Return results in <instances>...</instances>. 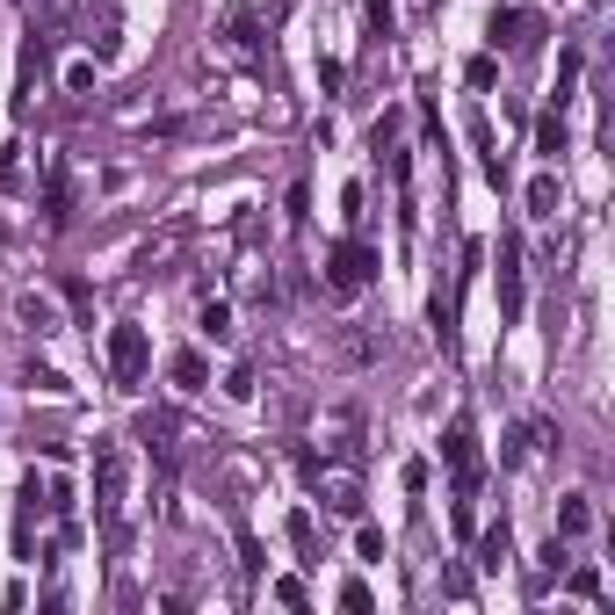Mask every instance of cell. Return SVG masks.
<instances>
[{
	"label": "cell",
	"instance_id": "6da1fadb",
	"mask_svg": "<svg viewBox=\"0 0 615 615\" xmlns=\"http://www.w3.org/2000/svg\"><path fill=\"white\" fill-rule=\"evenodd\" d=\"M95 478H102V536L123 543V492H131L123 478H131V471H123V449H116V442L95 449Z\"/></svg>",
	"mask_w": 615,
	"mask_h": 615
},
{
	"label": "cell",
	"instance_id": "7a4b0ae2",
	"mask_svg": "<svg viewBox=\"0 0 615 615\" xmlns=\"http://www.w3.org/2000/svg\"><path fill=\"white\" fill-rule=\"evenodd\" d=\"M145 362H152L145 326H109V377H116V391H138L145 384Z\"/></svg>",
	"mask_w": 615,
	"mask_h": 615
},
{
	"label": "cell",
	"instance_id": "3957f363",
	"mask_svg": "<svg viewBox=\"0 0 615 615\" xmlns=\"http://www.w3.org/2000/svg\"><path fill=\"white\" fill-rule=\"evenodd\" d=\"M326 283L341 290V297L369 290V283H377V254H369L362 239H341V246H333V254H326Z\"/></svg>",
	"mask_w": 615,
	"mask_h": 615
},
{
	"label": "cell",
	"instance_id": "277c9868",
	"mask_svg": "<svg viewBox=\"0 0 615 615\" xmlns=\"http://www.w3.org/2000/svg\"><path fill=\"white\" fill-rule=\"evenodd\" d=\"M442 456H449V478L456 492H478V435H471V420H449V435H442Z\"/></svg>",
	"mask_w": 615,
	"mask_h": 615
},
{
	"label": "cell",
	"instance_id": "5b68a950",
	"mask_svg": "<svg viewBox=\"0 0 615 615\" xmlns=\"http://www.w3.org/2000/svg\"><path fill=\"white\" fill-rule=\"evenodd\" d=\"M181 427H174V413H145L138 420V442H145V456H152V464H160V471H174V456H181Z\"/></svg>",
	"mask_w": 615,
	"mask_h": 615
},
{
	"label": "cell",
	"instance_id": "8992f818",
	"mask_svg": "<svg viewBox=\"0 0 615 615\" xmlns=\"http://www.w3.org/2000/svg\"><path fill=\"white\" fill-rule=\"evenodd\" d=\"M312 471H319V464H312ZM319 500H326V514H362V485H355V471H348V464L319 471Z\"/></svg>",
	"mask_w": 615,
	"mask_h": 615
},
{
	"label": "cell",
	"instance_id": "52a82bcc",
	"mask_svg": "<svg viewBox=\"0 0 615 615\" xmlns=\"http://www.w3.org/2000/svg\"><path fill=\"white\" fill-rule=\"evenodd\" d=\"M500 312L521 319V246L514 239H500Z\"/></svg>",
	"mask_w": 615,
	"mask_h": 615
},
{
	"label": "cell",
	"instance_id": "ba28073f",
	"mask_svg": "<svg viewBox=\"0 0 615 615\" xmlns=\"http://www.w3.org/2000/svg\"><path fill=\"white\" fill-rule=\"evenodd\" d=\"M536 152H543V160H558V152H565V116L558 109L536 116Z\"/></svg>",
	"mask_w": 615,
	"mask_h": 615
},
{
	"label": "cell",
	"instance_id": "9c48e42d",
	"mask_svg": "<svg viewBox=\"0 0 615 615\" xmlns=\"http://www.w3.org/2000/svg\"><path fill=\"white\" fill-rule=\"evenodd\" d=\"M492 37H500V44H536V15H500V22H492Z\"/></svg>",
	"mask_w": 615,
	"mask_h": 615
},
{
	"label": "cell",
	"instance_id": "30bf717a",
	"mask_svg": "<svg viewBox=\"0 0 615 615\" xmlns=\"http://www.w3.org/2000/svg\"><path fill=\"white\" fill-rule=\"evenodd\" d=\"M167 377H174V384H181V391H196V384H203V377H210V369H203V355H196V348H181V355H174V362H167Z\"/></svg>",
	"mask_w": 615,
	"mask_h": 615
},
{
	"label": "cell",
	"instance_id": "8fae6325",
	"mask_svg": "<svg viewBox=\"0 0 615 615\" xmlns=\"http://www.w3.org/2000/svg\"><path fill=\"white\" fill-rule=\"evenodd\" d=\"M536 558H543V565H536V587H550V579H558V572H565V565H572V550H565V543H558V536H550V543H543V550H536Z\"/></svg>",
	"mask_w": 615,
	"mask_h": 615
},
{
	"label": "cell",
	"instance_id": "7c38bea8",
	"mask_svg": "<svg viewBox=\"0 0 615 615\" xmlns=\"http://www.w3.org/2000/svg\"><path fill=\"white\" fill-rule=\"evenodd\" d=\"M529 210H536V218H558V181H550V174L529 181Z\"/></svg>",
	"mask_w": 615,
	"mask_h": 615
},
{
	"label": "cell",
	"instance_id": "4fadbf2b",
	"mask_svg": "<svg viewBox=\"0 0 615 615\" xmlns=\"http://www.w3.org/2000/svg\"><path fill=\"white\" fill-rule=\"evenodd\" d=\"M500 558H507V521H492L485 529V572H500Z\"/></svg>",
	"mask_w": 615,
	"mask_h": 615
},
{
	"label": "cell",
	"instance_id": "5bb4252c",
	"mask_svg": "<svg viewBox=\"0 0 615 615\" xmlns=\"http://www.w3.org/2000/svg\"><path fill=\"white\" fill-rule=\"evenodd\" d=\"M203 333H210V341H232V312H225V304H203Z\"/></svg>",
	"mask_w": 615,
	"mask_h": 615
},
{
	"label": "cell",
	"instance_id": "9a60e30c",
	"mask_svg": "<svg viewBox=\"0 0 615 615\" xmlns=\"http://www.w3.org/2000/svg\"><path fill=\"white\" fill-rule=\"evenodd\" d=\"M587 521H594V507H587V500H565V514H558V529H565V536H579Z\"/></svg>",
	"mask_w": 615,
	"mask_h": 615
},
{
	"label": "cell",
	"instance_id": "2e32d148",
	"mask_svg": "<svg viewBox=\"0 0 615 615\" xmlns=\"http://www.w3.org/2000/svg\"><path fill=\"white\" fill-rule=\"evenodd\" d=\"M572 594H579V601H594V594H601V572H594V565H579V572H572Z\"/></svg>",
	"mask_w": 615,
	"mask_h": 615
},
{
	"label": "cell",
	"instance_id": "e0dca14e",
	"mask_svg": "<svg viewBox=\"0 0 615 615\" xmlns=\"http://www.w3.org/2000/svg\"><path fill=\"white\" fill-rule=\"evenodd\" d=\"M225 29H232V51H254V15H232Z\"/></svg>",
	"mask_w": 615,
	"mask_h": 615
},
{
	"label": "cell",
	"instance_id": "ac0fdd59",
	"mask_svg": "<svg viewBox=\"0 0 615 615\" xmlns=\"http://www.w3.org/2000/svg\"><path fill=\"white\" fill-rule=\"evenodd\" d=\"M22 319L37 326V333H51V304H44V297H22Z\"/></svg>",
	"mask_w": 615,
	"mask_h": 615
},
{
	"label": "cell",
	"instance_id": "d6986e66",
	"mask_svg": "<svg viewBox=\"0 0 615 615\" xmlns=\"http://www.w3.org/2000/svg\"><path fill=\"white\" fill-rule=\"evenodd\" d=\"M391 22H398V15H391V0H369V29H377V37H391Z\"/></svg>",
	"mask_w": 615,
	"mask_h": 615
}]
</instances>
